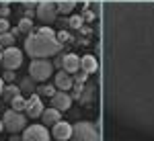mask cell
<instances>
[{"instance_id": "1", "label": "cell", "mask_w": 154, "mask_h": 141, "mask_svg": "<svg viewBox=\"0 0 154 141\" xmlns=\"http://www.w3.org/2000/svg\"><path fill=\"white\" fill-rule=\"evenodd\" d=\"M144 45H142V51H144V70H146V82L144 84V113L140 115L146 125H150L154 129V12H150L146 16V29H144Z\"/></svg>"}, {"instance_id": "2", "label": "cell", "mask_w": 154, "mask_h": 141, "mask_svg": "<svg viewBox=\"0 0 154 141\" xmlns=\"http://www.w3.org/2000/svg\"><path fill=\"white\" fill-rule=\"evenodd\" d=\"M60 49H62V43L56 37V31L49 27V25H43L41 29L37 31H31L29 37L25 39V51L27 55L33 59H48L58 55Z\"/></svg>"}, {"instance_id": "3", "label": "cell", "mask_w": 154, "mask_h": 141, "mask_svg": "<svg viewBox=\"0 0 154 141\" xmlns=\"http://www.w3.org/2000/svg\"><path fill=\"white\" fill-rule=\"evenodd\" d=\"M72 137L70 141H101L99 139V133L97 127L88 121H78L76 125H72Z\"/></svg>"}, {"instance_id": "4", "label": "cell", "mask_w": 154, "mask_h": 141, "mask_svg": "<svg viewBox=\"0 0 154 141\" xmlns=\"http://www.w3.org/2000/svg\"><path fill=\"white\" fill-rule=\"evenodd\" d=\"M54 74V61L49 59H33L29 63V76L35 82H45L48 78H51Z\"/></svg>"}, {"instance_id": "5", "label": "cell", "mask_w": 154, "mask_h": 141, "mask_svg": "<svg viewBox=\"0 0 154 141\" xmlns=\"http://www.w3.org/2000/svg\"><path fill=\"white\" fill-rule=\"evenodd\" d=\"M2 123H4V129L8 131V133H19V131L23 133L27 129V117H25L23 113H19V110H12V108H8L4 113Z\"/></svg>"}, {"instance_id": "6", "label": "cell", "mask_w": 154, "mask_h": 141, "mask_svg": "<svg viewBox=\"0 0 154 141\" xmlns=\"http://www.w3.org/2000/svg\"><path fill=\"white\" fill-rule=\"evenodd\" d=\"M35 14L43 25H51L56 19H58V4L51 2V0H43V2L37 4Z\"/></svg>"}, {"instance_id": "7", "label": "cell", "mask_w": 154, "mask_h": 141, "mask_svg": "<svg viewBox=\"0 0 154 141\" xmlns=\"http://www.w3.org/2000/svg\"><path fill=\"white\" fill-rule=\"evenodd\" d=\"M21 139L23 141H49L51 139V131H48V127L41 123H35V125H29L27 129L23 131V135H21Z\"/></svg>"}, {"instance_id": "8", "label": "cell", "mask_w": 154, "mask_h": 141, "mask_svg": "<svg viewBox=\"0 0 154 141\" xmlns=\"http://www.w3.org/2000/svg\"><path fill=\"white\" fill-rule=\"evenodd\" d=\"M23 66V51L19 47H6L4 49V55H2V68L4 70H19Z\"/></svg>"}, {"instance_id": "9", "label": "cell", "mask_w": 154, "mask_h": 141, "mask_svg": "<svg viewBox=\"0 0 154 141\" xmlns=\"http://www.w3.org/2000/svg\"><path fill=\"white\" fill-rule=\"evenodd\" d=\"M43 110H45V106L41 102V98H39V94L33 92L29 94V98H27V108H25V113L29 115V119H39L43 115Z\"/></svg>"}, {"instance_id": "10", "label": "cell", "mask_w": 154, "mask_h": 141, "mask_svg": "<svg viewBox=\"0 0 154 141\" xmlns=\"http://www.w3.org/2000/svg\"><path fill=\"white\" fill-rule=\"evenodd\" d=\"M72 127L70 123H66V121H60V123H56L54 127H51V137L58 141H68L72 137Z\"/></svg>"}, {"instance_id": "11", "label": "cell", "mask_w": 154, "mask_h": 141, "mask_svg": "<svg viewBox=\"0 0 154 141\" xmlns=\"http://www.w3.org/2000/svg\"><path fill=\"white\" fill-rule=\"evenodd\" d=\"M49 100H51V106H54V108H58V110H68V108L72 106V100H74V98H72L68 92L58 90Z\"/></svg>"}, {"instance_id": "12", "label": "cell", "mask_w": 154, "mask_h": 141, "mask_svg": "<svg viewBox=\"0 0 154 141\" xmlns=\"http://www.w3.org/2000/svg\"><path fill=\"white\" fill-rule=\"evenodd\" d=\"M54 84H56L58 90H64V92H68L70 88H74V80H72V76L66 70H60L54 76Z\"/></svg>"}, {"instance_id": "13", "label": "cell", "mask_w": 154, "mask_h": 141, "mask_svg": "<svg viewBox=\"0 0 154 141\" xmlns=\"http://www.w3.org/2000/svg\"><path fill=\"white\" fill-rule=\"evenodd\" d=\"M62 70H66L68 74H76L80 70V57L76 53H66L64 61H62Z\"/></svg>"}, {"instance_id": "14", "label": "cell", "mask_w": 154, "mask_h": 141, "mask_svg": "<svg viewBox=\"0 0 154 141\" xmlns=\"http://www.w3.org/2000/svg\"><path fill=\"white\" fill-rule=\"evenodd\" d=\"M60 113H62V110L54 108V106L45 108V110H43V115H41V121H43V125H45V127H54L56 123H60V121H62V115H60Z\"/></svg>"}, {"instance_id": "15", "label": "cell", "mask_w": 154, "mask_h": 141, "mask_svg": "<svg viewBox=\"0 0 154 141\" xmlns=\"http://www.w3.org/2000/svg\"><path fill=\"white\" fill-rule=\"evenodd\" d=\"M80 70H84L86 74H95L99 70V63L93 55H84V57H80Z\"/></svg>"}, {"instance_id": "16", "label": "cell", "mask_w": 154, "mask_h": 141, "mask_svg": "<svg viewBox=\"0 0 154 141\" xmlns=\"http://www.w3.org/2000/svg\"><path fill=\"white\" fill-rule=\"evenodd\" d=\"M21 92V86H14V84H8V86H4V92H2V96H4V100H8L11 102L14 96H19Z\"/></svg>"}, {"instance_id": "17", "label": "cell", "mask_w": 154, "mask_h": 141, "mask_svg": "<svg viewBox=\"0 0 154 141\" xmlns=\"http://www.w3.org/2000/svg\"><path fill=\"white\" fill-rule=\"evenodd\" d=\"M11 108H12V110H19V113H23L25 108H27V98H25L23 94L14 96V98L11 100Z\"/></svg>"}, {"instance_id": "18", "label": "cell", "mask_w": 154, "mask_h": 141, "mask_svg": "<svg viewBox=\"0 0 154 141\" xmlns=\"http://www.w3.org/2000/svg\"><path fill=\"white\" fill-rule=\"evenodd\" d=\"M19 86H21V92H27V94H33V92L37 90L35 80H33L31 76H27V78H25V80H23L21 84H19Z\"/></svg>"}, {"instance_id": "19", "label": "cell", "mask_w": 154, "mask_h": 141, "mask_svg": "<svg viewBox=\"0 0 154 141\" xmlns=\"http://www.w3.org/2000/svg\"><path fill=\"white\" fill-rule=\"evenodd\" d=\"M39 96H48V98H51L54 94L58 92V88H56V84L54 86H49V84H43V86H37V90H35Z\"/></svg>"}, {"instance_id": "20", "label": "cell", "mask_w": 154, "mask_h": 141, "mask_svg": "<svg viewBox=\"0 0 154 141\" xmlns=\"http://www.w3.org/2000/svg\"><path fill=\"white\" fill-rule=\"evenodd\" d=\"M74 6H76V2L74 0H60L58 2V12H62V14H68V12H72L74 10Z\"/></svg>"}, {"instance_id": "21", "label": "cell", "mask_w": 154, "mask_h": 141, "mask_svg": "<svg viewBox=\"0 0 154 141\" xmlns=\"http://www.w3.org/2000/svg\"><path fill=\"white\" fill-rule=\"evenodd\" d=\"M19 31H21V33H31V31H33V21H31L29 16H23V19L19 21Z\"/></svg>"}, {"instance_id": "22", "label": "cell", "mask_w": 154, "mask_h": 141, "mask_svg": "<svg viewBox=\"0 0 154 141\" xmlns=\"http://www.w3.org/2000/svg\"><path fill=\"white\" fill-rule=\"evenodd\" d=\"M14 45V35L12 33H0V47H12Z\"/></svg>"}, {"instance_id": "23", "label": "cell", "mask_w": 154, "mask_h": 141, "mask_svg": "<svg viewBox=\"0 0 154 141\" xmlns=\"http://www.w3.org/2000/svg\"><path fill=\"white\" fill-rule=\"evenodd\" d=\"M14 78H17V76H14V70H6V72H4V76H2L4 82H14Z\"/></svg>"}, {"instance_id": "24", "label": "cell", "mask_w": 154, "mask_h": 141, "mask_svg": "<svg viewBox=\"0 0 154 141\" xmlns=\"http://www.w3.org/2000/svg\"><path fill=\"white\" fill-rule=\"evenodd\" d=\"M86 76H88V74H86L84 70H78V72H76V82H78V84L86 82Z\"/></svg>"}, {"instance_id": "25", "label": "cell", "mask_w": 154, "mask_h": 141, "mask_svg": "<svg viewBox=\"0 0 154 141\" xmlns=\"http://www.w3.org/2000/svg\"><path fill=\"white\" fill-rule=\"evenodd\" d=\"M11 29V25H8V21L6 19H0V33H6Z\"/></svg>"}, {"instance_id": "26", "label": "cell", "mask_w": 154, "mask_h": 141, "mask_svg": "<svg viewBox=\"0 0 154 141\" xmlns=\"http://www.w3.org/2000/svg\"><path fill=\"white\" fill-rule=\"evenodd\" d=\"M70 25L74 27V29H78V27L82 25V19H80V16H72V19H70Z\"/></svg>"}, {"instance_id": "27", "label": "cell", "mask_w": 154, "mask_h": 141, "mask_svg": "<svg viewBox=\"0 0 154 141\" xmlns=\"http://www.w3.org/2000/svg\"><path fill=\"white\" fill-rule=\"evenodd\" d=\"M56 37H58V41H60V43L68 41V33H66V31H60V33H56Z\"/></svg>"}, {"instance_id": "28", "label": "cell", "mask_w": 154, "mask_h": 141, "mask_svg": "<svg viewBox=\"0 0 154 141\" xmlns=\"http://www.w3.org/2000/svg\"><path fill=\"white\" fill-rule=\"evenodd\" d=\"M8 14H11V8H8V6H0V16H2V19L8 16Z\"/></svg>"}, {"instance_id": "29", "label": "cell", "mask_w": 154, "mask_h": 141, "mask_svg": "<svg viewBox=\"0 0 154 141\" xmlns=\"http://www.w3.org/2000/svg\"><path fill=\"white\" fill-rule=\"evenodd\" d=\"M62 61H64V57H60V55H56V61H54V68H62Z\"/></svg>"}, {"instance_id": "30", "label": "cell", "mask_w": 154, "mask_h": 141, "mask_svg": "<svg viewBox=\"0 0 154 141\" xmlns=\"http://www.w3.org/2000/svg\"><path fill=\"white\" fill-rule=\"evenodd\" d=\"M2 92H4V80L0 78V96H2Z\"/></svg>"}, {"instance_id": "31", "label": "cell", "mask_w": 154, "mask_h": 141, "mask_svg": "<svg viewBox=\"0 0 154 141\" xmlns=\"http://www.w3.org/2000/svg\"><path fill=\"white\" fill-rule=\"evenodd\" d=\"M2 131H6V129H4V123H2V119H0V133H2Z\"/></svg>"}, {"instance_id": "32", "label": "cell", "mask_w": 154, "mask_h": 141, "mask_svg": "<svg viewBox=\"0 0 154 141\" xmlns=\"http://www.w3.org/2000/svg\"><path fill=\"white\" fill-rule=\"evenodd\" d=\"M2 55H4V51H0V63H2Z\"/></svg>"}, {"instance_id": "33", "label": "cell", "mask_w": 154, "mask_h": 141, "mask_svg": "<svg viewBox=\"0 0 154 141\" xmlns=\"http://www.w3.org/2000/svg\"><path fill=\"white\" fill-rule=\"evenodd\" d=\"M21 141H23V139H21Z\"/></svg>"}]
</instances>
